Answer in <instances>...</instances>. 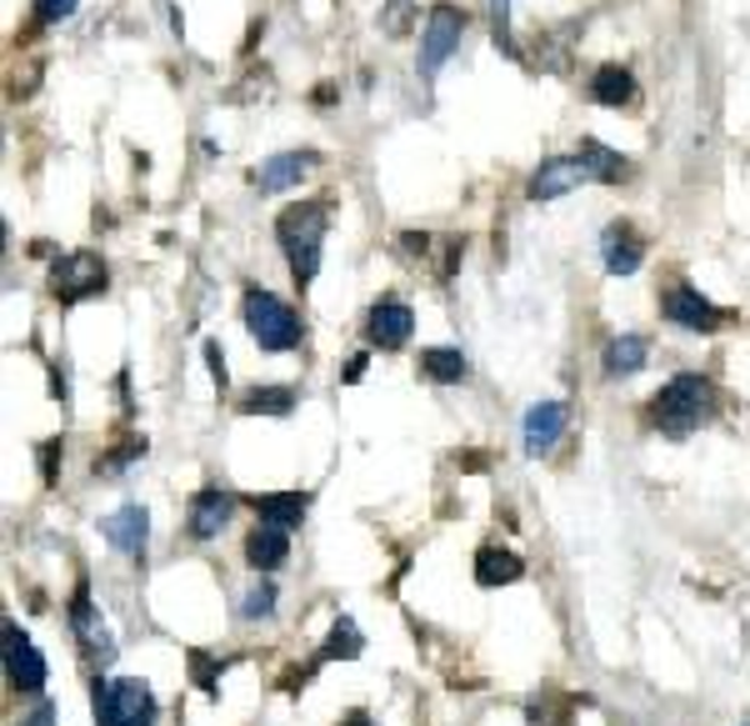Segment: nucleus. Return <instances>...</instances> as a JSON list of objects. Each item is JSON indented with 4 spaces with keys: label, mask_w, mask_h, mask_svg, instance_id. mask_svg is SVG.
<instances>
[{
    "label": "nucleus",
    "mask_w": 750,
    "mask_h": 726,
    "mask_svg": "<svg viewBox=\"0 0 750 726\" xmlns=\"http://www.w3.org/2000/svg\"><path fill=\"white\" fill-rule=\"evenodd\" d=\"M206 366H210V381L226 391V351H220L216 341H206Z\"/></svg>",
    "instance_id": "nucleus-32"
},
{
    "label": "nucleus",
    "mask_w": 750,
    "mask_h": 726,
    "mask_svg": "<svg viewBox=\"0 0 750 726\" xmlns=\"http://www.w3.org/2000/svg\"><path fill=\"white\" fill-rule=\"evenodd\" d=\"M240 411L246 416H290L296 411V391H290V386H256V391L240 396Z\"/></svg>",
    "instance_id": "nucleus-23"
},
{
    "label": "nucleus",
    "mask_w": 750,
    "mask_h": 726,
    "mask_svg": "<svg viewBox=\"0 0 750 726\" xmlns=\"http://www.w3.org/2000/svg\"><path fill=\"white\" fill-rule=\"evenodd\" d=\"M360 376H366V356H350V361H346V381H360Z\"/></svg>",
    "instance_id": "nucleus-36"
},
{
    "label": "nucleus",
    "mask_w": 750,
    "mask_h": 726,
    "mask_svg": "<svg viewBox=\"0 0 750 726\" xmlns=\"http://www.w3.org/2000/svg\"><path fill=\"white\" fill-rule=\"evenodd\" d=\"M230 516H236V496L226 486H200L186 506V536L210 541V536H220L230 526Z\"/></svg>",
    "instance_id": "nucleus-9"
},
{
    "label": "nucleus",
    "mask_w": 750,
    "mask_h": 726,
    "mask_svg": "<svg viewBox=\"0 0 750 726\" xmlns=\"http://www.w3.org/2000/svg\"><path fill=\"white\" fill-rule=\"evenodd\" d=\"M336 726H370V712H360V706H356V712H346Z\"/></svg>",
    "instance_id": "nucleus-37"
},
{
    "label": "nucleus",
    "mask_w": 750,
    "mask_h": 726,
    "mask_svg": "<svg viewBox=\"0 0 750 726\" xmlns=\"http://www.w3.org/2000/svg\"><path fill=\"white\" fill-rule=\"evenodd\" d=\"M400 246H406L410 256H426V251H430V236H426V231H420V236H416V231H406V236H400Z\"/></svg>",
    "instance_id": "nucleus-35"
},
{
    "label": "nucleus",
    "mask_w": 750,
    "mask_h": 726,
    "mask_svg": "<svg viewBox=\"0 0 750 726\" xmlns=\"http://www.w3.org/2000/svg\"><path fill=\"white\" fill-rule=\"evenodd\" d=\"M410 326H416L410 306L396 301V296H386V301H376L366 316V341L376 346V351H400V346L410 341Z\"/></svg>",
    "instance_id": "nucleus-11"
},
{
    "label": "nucleus",
    "mask_w": 750,
    "mask_h": 726,
    "mask_svg": "<svg viewBox=\"0 0 750 726\" xmlns=\"http://www.w3.org/2000/svg\"><path fill=\"white\" fill-rule=\"evenodd\" d=\"M6 682L16 686V692H26V696H36L40 686H46V656L36 652V642H30L26 631H20L16 621L6 616Z\"/></svg>",
    "instance_id": "nucleus-8"
},
{
    "label": "nucleus",
    "mask_w": 750,
    "mask_h": 726,
    "mask_svg": "<svg viewBox=\"0 0 750 726\" xmlns=\"http://www.w3.org/2000/svg\"><path fill=\"white\" fill-rule=\"evenodd\" d=\"M660 316H666L670 326H680V331H700V336L720 331V326L730 321V316L720 311V306H710L696 286H666V291H660Z\"/></svg>",
    "instance_id": "nucleus-7"
},
{
    "label": "nucleus",
    "mask_w": 750,
    "mask_h": 726,
    "mask_svg": "<svg viewBox=\"0 0 750 726\" xmlns=\"http://www.w3.org/2000/svg\"><path fill=\"white\" fill-rule=\"evenodd\" d=\"M566 421H570L566 401H540V406H530L526 421H520V441H526V451H530V456H546L550 446L566 436Z\"/></svg>",
    "instance_id": "nucleus-13"
},
{
    "label": "nucleus",
    "mask_w": 750,
    "mask_h": 726,
    "mask_svg": "<svg viewBox=\"0 0 750 726\" xmlns=\"http://www.w3.org/2000/svg\"><path fill=\"white\" fill-rule=\"evenodd\" d=\"M60 461H66V441H40V481H60Z\"/></svg>",
    "instance_id": "nucleus-29"
},
{
    "label": "nucleus",
    "mask_w": 750,
    "mask_h": 726,
    "mask_svg": "<svg viewBox=\"0 0 750 726\" xmlns=\"http://www.w3.org/2000/svg\"><path fill=\"white\" fill-rule=\"evenodd\" d=\"M110 281L106 261H100L96 251H70L60 256L56 266H50V296H56L60 306H76V301H90V296H100Z\"/></svg>",
    "instance_id": "nucleus-5"
},
{
    "label": "nucleus",
    "mask_w": 750,
    "mask_h": 726,
    "mask_svg": "<svg viewBox=\"0 0 750 726\" xmlns=\"http://www.w3.org/2000/svg\"><path fill=\"white\" fill-rule=\"evenodd\" d=\"M650 356V341L646 336H616V341L606 346V376H630L640 371Z\"/></svg>",
    "instance_id": "nucleus-22"
},
{
    "label": "nucleus",
    "mask_w": 750,
    "mask_h": 726,
    "mask_svg": "<svg viewBox=\"0 0 750 726\" xmlns=\"http://www.w3.org/2000/svg\"><path fill=\"white\" fill-rule=\"evenodd\" d=\"M420 371L440 386H460L470 376V361L456 351V346H426V351H420Z\"/></svg>",
    "instance_id": "nucleus-21"
},
{
    "label": "nucleus",
    "mask_w": 750,
    "mask_h": 726,
    "mask_svg": "<svg viewBox=\"0 0 750 726\" xmlns=\"http://www.w3.org/2000/svg\"><path fill=\"white\" fill-rule=\"evenodd\" d=\"M90 712H96V726H156L160 702L140 676H120V682L96 676L90 682Z\"/></svg>",
    "instance_id": "nucleus-3"
},
{
    "label": "nucleus",
    "mask_w": 750,
    "mask_h": 726,
    "mask_svg": "<svg viewBox=\"0 0 750 726\" xmlns=\"http://www.w3.org/2000/svg\"><path fill=\"white\" fill-rule=\"evenodd\" d=\"M576 161L586 166V176H590V181H606V186L630 181V161H626L620 151H610V146H600V141H580Z\"/></svg>",
    "instance_id": "nucleus-19"
},
{
    "label": "nucleus",
    "mask_w": 750,
    "mask_h": 726,
    "mask_svg": "<svg viewBox=\"0 0 750 726\" xmlns=\"http://www.w3.org/2000/svg\"><path fill=\"white\" fill-rule=\"evenodd\" d=\"M360 652H366V642H360L356 621H350V616H340V621L330 626V636H326V646H320L316 662H356Z\"/></svg>",
    "instance_id": "nucleus-24"
},
{
    "label": "nucleus",
    "mask_w": 750,
    "mask_h": 726,
    "mask_svg": "<svg viewBox=\"0 0 750 726\" xmlns=\"http://www.w3.org/2000/svg\"><path fill=\"white\" fill-rule=\"evenodd\" d=\"M326 226H330V201H300L276 216V241H280V251H286V266H290V276H296V286L316 281Z\"/></svg>",
    "instance_id": "nucleus-2"
},
{
    "label": "nucleus",
    "mask_w": 750,
    "mask_h": 726,
    "mask_svg": "<svg viewBox=\"0 0 750 726\" xmlns=\"http://www.w3.org/2000/svg\"><path fill=\"white\" fill-rule=\"evenodd\" d=\"M186 666H190V686H200L206 696H216L220 676H226V662H216V656H206L200 646H190V652H186Z\"/></svg>",
    "instance_id": "nucleus-25"
},
{
    "label": "nucleus",
    "mask_w": 750,
    "mask_h": 726,
    "mask_svg": "<svg viewBox=\"0 0 750 726\" xmlns=\"http://www.w3.org/2000/svg\"><path fill=\"white\" fill-rule=\"evenodd\" d=\"M640 96V86H636V76L626 71V66H600L596 76H590V101L596 106H630Z\"/></svg>",
    "instance_id": "nucleus-20"
},
{
    "label": "nucleus",
    "mask_w": 750,
    "mask_h": 726,
    "mask_svg": "<svg viewBox=\"0 0 750 726\" xmlns=\"http://www.w3.org/2000/svg\"><path fill=\"white\" fill-rule=\"evenodd\" d=\"M600 261H606L610 276L640 271V261H646V241H640L636 226H630V221H610L606 236H600Z\"/></svg>",
    "instance_id": "nucleus-12"
},
{
    "label": "nucleus",
    "mask_w": 750,
    "mask_h": 726,
    "mask_svg": "<svg viewBox=\"0 0 750 726\" xmlns=\"http://www.w3.org/2000/svg\"><path fill=\"white\" fill-rule=\"evenodd\" d=\"M470 16L460 11V6H450V0H440V6H430L426 16V36H420V76H436L440 66L456 56L460 36H466Z\"/></svg>",
    "instance_id": "nucleus-6"
},
{
    "label": "nucleus",
    "mask_w": 750,
    "mask_h": 726,
    "mask_svg": "<svg viewBox=\"0 0 750 726\" xmlns=\"http://www.w3.org/2000/svg\"><path fill=\"white\" fill-rule=\"evenodd\" d=\"M526 576V561H520L516 551H506V546H480L476 551V586H510Z\"/></svg>",
    "instance_id": "nucleus-18"
},
{
    "label": "nucleus",
    "mask_w": 750,
    "mask_h": 726,
    "mask_svg": "<svg viewBox=\"0 0 750 726\" xmlns=\"http://www.w3.org/2000/svg\"><path fill=\"white\" fill-rule=\"evenodd\" d=\"M100 531H106V541L116 546L120 556H130V561H146V546H150V511L140 501H126L120 511H110L106 521H100Z\"/></svg>",
    "instance_id": "nucleus-10"
},
{
    "label": "nucleus",
    "mask_w": 750,
    "mask_h": 726,
    "mask_svg": "<svg viewBox=\"0 0 750 726\" xmlns=\"http://www.w3.org/2000/svg\"><path fill=\"white\" fill-rule=\"evenodd\" d=\"M710 416H716V386L696 371L670 376V381L650 396V421H656L670 441H686V436L700 431Z\"/></svg>",
    "instance_id": "nucleus-1"
},
{
    "label": "nucleus",
    "mask_w": 750,
    "mask_h": 726,
    "mask_svg": "<svg viewBox=\"0 0 750 726\" xmlns=\"http://www.w3.org/2000/svg\"><path fill=\"white\" fill-rule=\"evenodd\" d=\"M146 456V436H126V441L116 446V451H106V456H96V476H116V471H126L130 461H140Z\"/></svg>",
    "instance_id": "nucleus-26"
},
{
    "label": "nucleus",
    "mask_w": 750,
    "mask_h": 726,
    "mask_svg": "<svg viewBox=\"0 0 750 726\" xmlns=\"http://www.w3.org/2000/svg\"><path fill=\"white\" fill-rule=\"evenodd\" d=\"M76 6L80 0H36V21L56 26V21H66V16H76Z\"/></svg>",
    "instance_id": "nucleus-30"
},
{
    "label": "nucleus",
    "mask_w": 750,
    "mask_h": 726,
    "mask_svg": "<svg viewBox=\"0 0 750 726\" xmlns=\"http://www.w3.org/2000/svg\"><path fill=\"white\" fill-rule=\"evenodd\" d=\"M580 181H590V176H586V166H580L576 156H550V161L536 166V176H530L526 196H530V201H556V196L576 191Z\"/></svg>",
    "instance_id": "nucleus-14"
},
{
    "label": "nucleus",
    "mask_w": 750,
    "mask_h": 726,
    "mask_svg": "<svg viewBox=\"0 0 750 726\" xmlns=\"http://www.w3.org/2000/svg\"><path fill=\"white\" fill-rule=\"evenodd\" d=\"M256 516L266 526H280V531H296L310 511V491H266V496H250Z\"/></svg>",
    "instance_id": "nucleus-15"
},
{
    "label": "nucleus",
    "mask_w": 750,
    "mask_h": 726,
    "mask_svg": "<svg viewBox=\"0 0 750 726\" xmlns=\"http://www.w3.org/2000/svg\"><path fill=\"white\" fill-rule=\"evenodd\" d=\"M246 561L256 566V571H280V566L290 561V531H280V526H250L246 536Z\"/></svg>",
    "instance_id": "nucleus-16"
},
{
    "label": "nucleus",
    "mask_w": 750,
    "mask_h": 726,
    "mask_svg": "<svg viewBox=\"0 0 750 726\" xmlns=\"http://www.w3.org/2000/svg\"><path fill=\"white\" fill-rule=\"evenodd\" d=\"M246 331H250V341H256L260 351H296L300 336H306V326H300V316L290 311L276 291L250 286L246 291Z\"/></svg>",
    "instance_id": "nucleus-4"
},
{
    "label": "nucleus",
    "mask_w": 750,
    "mask_h": 726,
    "mask_svg": "<svg viewBox=\"0 0 750 726\" xmlns=\"http://www.w3.org/2000/svg\"><path fill=\"white\" fill-rule=\"evenodd\" d=\"M460 256H466V241H460V236H456V241H446V266H440V276H446V281H450V276H456Z\"/></svg>",
    "instance_id": "nucleus-34"
},
{
    "label": "nucleus",
    "mask_w": 750,
    "mask_h": 726,
    "mask_svg": "<svg viewBox=\"0 0 750 726\" xmlns=\"http://www.w3.org/2000/svg\"><path fill=\"white\" fill-rule=\"evenodd\" d=\"M16 726H56V706H50V702H36V712L20 716Z\"/></svg>",
    "instance_id": "nucleus-33"
},
{
    "label": "nucleus",
    "mask_w": 750,
    "mask_h": 726,
    "mask_svg": "<svg viewBox=\"0 0 750 726\" xmlns=\"http://www.w3.org/2000/svg\"><path fill=\"white\" fill-rule=\"evenodd\" d=\"M490 36H496V46L506 56H520L516 36H510V0H490Z\"/></svg>",
    "instance_id": "nucleus-28"
},
{
    "label": "nucleus",
    "mask_w": 750,
    "mask_h": 726,
    "mask_svg": "<svg viewBox=\"0 0 750 726\" xmlns=\"http://www.w3.org/2000/svg\"><path fill=\"white\" fill-rule=\"evenodd\" d=\"M316 161H320L316 151H280V156H270V161L256 171V186L266 196H276V191H286V186H296Z\"/></svg>",
    "instance_id": "nucleus-17"
},
{
    "label": "nucleus",
    "mask_w": 750,
    "mask_h": 726,
    "mask_svg": "<svg viewBox=\"0 0 750 726\" xmlns=\"http://www.w3.org/2000/svg\"><path fill=\"white\" fill-rule=\"evenodd\" d=\"M270 611H276V586H270V581L250 586L246 601H240V616H246V621H266Z\"/></svg>",
    "instance_id": "nucleus-27"
},
{
    "label": "nucleus",
    "mask_w": 750,
    "mask_h": 726,
    "mask_svg": "<svg viewBox=\"0 0 750 726\" xmlns=\"http://www.w3.org/2000/svg\"><path fill=\"white\" fill-rule=\"evenodd\" d=\"M410 16H416V6H410V0H390L386 6V36H406V26H410Z\"/></svg>",
    "instance_id": "nucleus-31"
}]
</instances>
